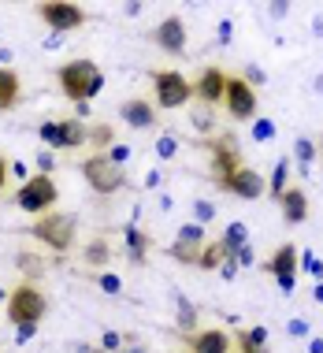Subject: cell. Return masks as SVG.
Listing matches in <instances>:
<instances>
[{
    "instance_id": "cell-1",
    "label": "cell",
    "mask_w": 323,
    "mask_h": 353,
    "mask_svg": "<svg viewBox=\"0 0 323 353\" xmlns=\"http://www.w3.org/2000/svg\"><path fill=\"white\" fill-rule=\"evenodd\" d=\"M56 82H60L63 97L82 108L85 101L97 97V93L104 90V71L93 60H71V63H63V68L56 71Z\"/></svg>"
},
{
    "instance_id": "cell-2",
    "label": "cell",
    "mask_w": 323,
    "mask_h": 353,
    "mask_svg": "<svg viewBox=\"0 0 323 353\" xmlns=\"http://www.w3.org/2000/svg\"><path fill=\"white\" fill-rule=\"evenodd\" d=\"M8 320L15 323V327H37V323L45 320V309H49V301H45V294L37 290L34 283H23L15 286L12 294H8Z\"/></svg>"
},
{
    "instance_id": "cell-3",
    "label": "cell",
    "mask_w": 323,
    "mask_h": 353,
    "mask_svg": "<svg viewBox=\"0 0 323 353\" xmlns=\"http://www.w3.org/2000/svg\"><path fill=\"white\" fill-rule=\"evenodd\" d=\"M30 234L37 242H45L49 250L56 253H67L74 245V216H63V212H45L30 223Z\"/></svg>"
},
{
    "instance_id": "cell-4",
    "label": "cell",
    "mask_w": 323,
    "mask_h": 353,
    "mask_svg": "<svg viewBox=\"0 0 323 353\" xmlns=\"http://www.w3.org/2000/svg\"><path fill=\"white\" fill-rule=\"evenodd\" d=\"M60 201V190H56V183L49 175H34V179H26L23 186H19V194H15V205L23 208V212H30V216H45V212H52V205Z\"/></svg>"
},
{
    "instance_id": "cell-5",
    "label": "cell",
    "mask_w": 323,
    "mask_h": 353,
    "mask_svg": "<svg viewBox=\"0 0 323 353\" xmlns=\"http://www.w3.org/2000/svg\"><path fill=\"white\" fill-rule=\"evenodd\" d=\"M82 175H85V183H90V190H97V194H116V190L127 186V171L119 164H112L108 152H97V157L85 160Z\"/></svg>"
},
{
    "instance_id": "cell-6",
    "label": "cell",
    "mask_w": 323,
    "mask_h": 353,
    "mask_svg": "<svg viewBox=\"0 0 323 353\" xmlns=\"http://www.w3.org/2000/svg\"><path fill=\"white\" fill-rule=\"evenodd\" d=\"M41 141L49 149H79L82 141H90V127L82 119H49L41 123Z\"/></svg>"
},
{
    "instance_id": "cell-7",
    "label": "cell",
    "mask_w": 323,
    "mask_h": 353,
    "mask_svg": "<svg viewBox=\"0 0 323 353\" xmlns=\"http://www.w3.org/2000/svg\"><path fill=\"white\" fill-rule=\"evenodd\" d=\"M153 90H156V104L160 108H183L194 97V82L183 71H156L153 74Z\"/></svg>"
},
{
    "instance_id": "cell-8",
    "label": "cell",
    "mask_w": 323,
    "mask_h": 353,
    "mask_svg": "<svg viewBox=\"0 0 323 353\" xmlns=\"http://www.w3.org/2000/svg\"><path fill=\"white\" fill-rule=\"evenodd\" d=\"M37 15H41V23L56 34L79 30L85 23V12L79 4H71V0H45V4H37Z\"/></svg>"
},
{
    "instance_id": "cell-9",
    "label": "cell",
    "mask_w": 323,
    "mask_h": 353,
    "mask_svg": "<svg viewBox=\"0 0 323 353\" xmlns=\"http://www.w3.org/2000/svg\"><path fill=\"white\" fill-rule=\"evenodd\" d=\"M223 104L234 119H256V90L242 79V74H227Z\"/></svg>"
},
{
    "instance_id": "cell-10",
    "label": "cell",
    "mask_w": 323,
    "mask_h": 353,
    "mask_svg": "<svg viewBox=\"0 0 323 353\" xmlns=\"http://www.w3.org/2000/svg\"><path fill=\"white\" fill-rule=\"evenodd\" d=\"M220 183V190H227V194H234L238 201H256V197H264L268 194V183H264V175L260 171H253V168H238V171H231L227 179H216Z\"/></svg>"
},
{
    "instance_id": "cell-11",
    "label": "cell",
    "mask_w": 323,
    "mask_h": 353,
    "mask_svg": "<svg viewBox=\"0 0 323 353\" xmlns=\"http://www.w3.org/2000/svg\"><path fill=\"white\" fill-rule=\"evenodd\" d=\"M264 272L279 279L282 294H290L293 286H298V245H293V242H282L279 250H275L271 261L264 264Z\"/></svg>"
},
{
    "instance_id": "cell-12",
    "label": "cell",
    "mask_w": 323,
    "mask_h": 353,
    "mask_svg": "<svg viewBox=\"0 0 323 353\" xmlns=\"http://www.w3.org/2000/svg\"><path fill=\"white\" fill-rule=\"evenodd\" d=\"M205 250V227L201 223H186L178 238L171 242V256H175L178 264H197V256Z\"/></svg>"
},
{
    "instance_id": "cell-13",
    "label": "cell",
    "mask_w": 323,
    "mask_h": 353,
    "mask_svg": "<svg viewBox=\"0 0 323 353\" xmlns=\"http://www.w3.org/2000/svg\"><path fill=\"white\" fill-rule=\"evenodd\" d=\"M208 149H212V171H216V179H227L231 171H238V168H242L238 141H234L231 134H223V138L208 141Z\"/></svg>"
},
{
    "instance_id": "cell-14",
    "label": "cell",
    "mask_w": 323,
    "mask_h": 353,
    "mask_svg": "<svg viewBox=\"0 0 323 353\" xmlns=\"http://www.w3.org/2000/svg\"><path fill=\"white\" fill-rule=\"evenodd\" d=\"M223 90H227V74L220 68H205L201 74H197V82H194V97L201 104H208V108L223 101Z\"/></svg>"
},
{
    "instance_id": "cell-15",
    "label": "cell",
    "mask_w": 323,
    "mask_h": 353,
    "mask_svg": "<svg viewBox=\"0 0 323 353\" xmlns=\"http://www.w3.org/2000/svg\"><path fill=\"white\" fill-rule=\"evenodd\" d=\"M275 205H279V212H282V219H286L290 227H298V223H305V219H309V194L301 186H286Z\"/></svg>"
},
{
    "instance_id": "cell-16",
    "label": "cell",
    "mask_w": 323,
    "mask_h": 353,
    "mask_svg": "<svg viewBox=\"0 0 323 353\" xmlns=\"http://www.w3.org/2000/svg\"><path fill=\"white\" fill-rule=\"evenodd\" d=\"M153 41H156L164 52H175V56H178V52L186 49V23H183L178 15H167L164 23L153 30Z\"/></svg>"
},
{
    "instance_id": "cell-17",
    "label": "cell",
    "mask_w": 323,
    "mask_h": 353,
    "mask_svg": "<svg viewBox=\"0 0 323 353\" xmlns=\"http://www.w3.org/2000/svg\"><path fill=\"white\" fill-rule=\"evenodd\" d=\"M186 350H194V353H231V335H227L223 327L194 331V335H186Z\"/></svg>"
},
{
    "instance_id": "cell-18",
    "label": "cell",
    "mask_w": 323,
    "mask_h": 353,
    "mask_svg": "<svg viewBox=\"0 0 323 353\" xmlns=\"http://www.w3.org/2000/svg\"><path fill=\"white\" fill-rule=\"evenodd\" d=\"M119 116L127 127H134V130H149V127H156V112H153V104L149 101H127L119 108Z\"/></svg>"
},
{
    "instance_id": "cell-19",
    "label": "cell",
    "mask_w": 323,
    "mask_h": 353,
    "mask_svg": "<svg viewBox=\"0 0 323 353\" xmlns=\"http://www.w3.org/2000/svg\"><path fill=\"white\" fill-rule=\"evenodd\" d=\"M223 261H231V253L223 250V242H205L201 256H197V268H205V272H220V268H223Z\"/></svg>"
},
{
    "instance_id": "cell-20",
    "label": "cell",
    "mask_w": 323,
    "mask_h": 353,
    "mask_svg": "<svg viewBox=\"0 0 323 353\" xmlns=\"http://www.w3.org/2000/svg\"><path fill=\"white\" fill-rule=\"evenodd\" d=\"M19 101V74L12 68H0V112Z\"/></svg>"
},
{
    "instance_id": "cell-21",
    "label": "cell",
    "mask_w": 323,
    "mask_h": 353,
    "mask_svg": "<svg viewBox=\"0 0 323 353\" xmlns=\"http://www.w3.org/2000/svg\"><path fill=\"white\" fill-rule=\"evenodd\" d=\"M286 183H290V157H279V164L271 168V179H268V194L275 197V201L282 197Z\"/></svg>"
},
{
    "instance_id": "cell-22",
    "label": "cell",
    "mask_w": 323,
    "mask_h": 353,
    "mask_svg": "<svg viewBox=\"0 0 323 353\" xmlns=\"http://www.w3.org/2000/svg\"><path fill=\"white\" fill-rule=\"evenodd\" d=\"M127 250H130V261H134V264H145V256H149V234L138 231V227H127Z\"/></svg>"
},
{
    "instance_id": "cell-23",
    "label": "cell",
    "mask_w": 323,
    "mask_h": 353,
    "mask_svg": "<svg viewBox=\"0 0 323 353\" xmlns=\"http://www.w3.org/2000/svg\"><path fill=\"white\" fill-rule=\"evenodd\" d=\"M220 242H223V250L234 256V253L242 250V245H249V227H245V223H231V227L223 231Z\"/></svg>"
},
{
    "instance_id": "cell-24",
    "label": "cell",
    "mask_w": 323,
    "mask_h": 353,
    "mask_svg": "<svg viewBox=\"0 0 323 353\" xmlns=\"http://www.w3.org/2000/svg\"><path fill=\"white\" fill-rule=\"evenodd\" d=\"M85 261L97 264V268H101V264H108V261H112V245H108V238H93V242L85 245Z\"/></svg>"
},
{
    "instance_id": "cell-25",
    "label": "cell",
    "mask_w": 323,
    "mask_h": 353,
    "mask_svg": "<svg viewBox=\"0 0 323 353\" xmlns=\"http://www.w3.org/2000/svg\"><path fill=\"white\" fill-rule=\"evenodd\" d=\"M293 157H298L301 168H309L312 160H316V141H312V138H298V141H293Z\"/></svg>"
},
{
    "instance_id": "cell-26",
    "label": "cell",
    "mask_w": 323,
    "mask_h": 353,
    "mask_svg": "<svg viewBox=\"0 0 323 353\" xmlns=\"http://www.w3.org/2000/svg\"><path fill=\"white\" fill-rule=\"evenodd\" d=\"M275 123L268 119V116H260V119H253V141H271L275 138Z\"/></svg>"
},
{
    "instance_id": "cell-27",
    "label": "cell",
    "mask_w": 323,
    "mask_h": 353,
    "mask_svg": "<svg viewBox=\"0 0 323 353\" xmlns=\"http://www.w3.org/2000/svg\"><path fill=\"white\" fill-rule=\"evenodd\" d=\"M90 141L93 145H112V141H116V130H112L108 123H97V127H90Z\"/></svg>"
},
{
    "instance_id": "cell-28",
    "label": "cell",
    "mask_w": 323,
    "mask_h": 353,
    "mask_svg": "<svg viewBox=\"0 0 323 353\" xmlns=\"http://www.w3.org/2000/svg\"><path fill=\"white\" fill-rule=\"evenodd\" d=\"M234 346H238V353H268V346H256L249 339V331H234Z\"/></svg>"
},
{
    "instance_id": "cell-29",
    "label": "cell",
    "mask_w": 323,
    "mask_h": 353,
    "mask_svg": "<svg viewBox=\"0 0 323 353\" xmlns=\"http://www.w3.org/2000/svg\"><path fill=\"white\" fill-rule=\"evenodd\" d=\"M194 216H197L194 223H201V227H205V223H212V219H216V205H208V201H194Z\"/></svg>"
},
{
    "instance_id": "cell-30",
    "label": "cell",
    "mask_w": 323,
    "mask_h": 353,
    "mask_svg": "<svg viewBox=\"0 0 323 353\" xmlns=\"http://www.w3.org/2000/svg\"><path fill=\"white\" fill-rule=\"evenodd\" d=\"M301 264H305V272H312L316 279H323V261H316L312 250H301Z\"/></svg>"
},
{
    "instance_id": "cell-31",
    "label": "cell",
    "mask_w": 323,
    "mask_h": 353,
    "mask_svg": "<svg viewBox=\"0 0 323 353\" xmlns=\"http://www.w3.org/2000/svg\"><path fill=\"white\" fill-rule=\"evenodd\" d=\"M156 152H160V157H164V160H171V157H175V152H178V141L171 138V134H164V138L156 141Z\"/></svg>"
},
{
    "instance_id": "cell-32",
    "label": "cell",
    "mask_w": 323,
    "mask_h": 353,
    "mask_svg": "<svg viewBox=\"0 0 323 353\" xmlns=\"http://www.w3.org/2000/svg\"><path fill=\"white\" fill-rule=\"evenodd\" d=\"M286 331H290L293 339H305V335H309L312 327H309V320H305V316H293V320L286 323Z\"/></svg>"
},
{
    "instance_id": "cell-33",
    "label": "cell",
    "mask_w": 323,
    "mask_h": 353,
    "mask_svg": "<svg viewBox=\"0 0 323 353\" xmlns=\"http://www.w3.org/2000/svg\"><path fill=\"white\" fill-rule=\"evenodd\" d=\"M242 79L249 82V85H264V82H268V74H264L260 68H256V63H249V68H245V74H242Z\"/></svg>"
},
{
    "instance_id": "cell-34",
    "label": "cell",
    "mask_w": 323,
    "mask_h": 353,
    "mask_svg": "<svg viewBox=\"0 0 323 353\" xmlns=\"http://www.w3.org/2000/svg\"><path fill=\"white\" fill-rule=\"evenodd\" d=\"M104 350H108V353H119L123 350V335H116V331H104Z\"/></svg>"
},
{
    "instance_id": "cell-35",
    "label": "cell",
    "mask_w": 323,
    "mask_h": 353,
    "mask_svg": "<svg viewBox=\"0 0 323 353\" xmlns=\"http://www.w3.org/2000/svg\"><path fill=\"white\" fill-rule=\"evenodd\" d=\"M178 312H183V316H178V323H183V327H194V309H189L183 298H178Z\"/></svg>"
},
{
    "instance_id": "cell-36",
    "label": "cell",
    "mask_w": 323,
    "mask_h": 353,
    "mask_svg": "<svg viewBox=\"0 0 323 353\" xmlns=\"http://www.w3.org/2000/svg\"><path fill=\"white\" fill-rule=\"evenodd\" d=\"M234 261H238V268H249L253 264V245H242V250L234 253Z\"/></svg>"
},
{
    "instance_id": "cell-37",
    "label": "cell",
    "mask_w": 323,
    "mask_h": 353,
    "mask_svg": "<svg viewBox=\"0 0 323 353\" xmlns=\"http://www.w3.org/2000/svg\"><path fill=\"white\" fill-rule=\"evenodd\" d=\"M249 339L256 346H268V327H249Z\"/></svg>"
},
{
    "instance_id": "cell-38",
    "label": "cell",
    "mask_w": 323,
    "mask_h": 353,
    "mask_svg": "<svg viewBox=\"0 0 323 353\" xmlns=\"http://www.w3.org/2000/svg\"><path fill=\"white\" fill-rule=\"evenodd\" d=\"M101 286L108 294H119V279H116V275H101Z\"/></svg>"
},
{
    "instance_id": "cell-39",
    "label": "cell",
    "mask_w": 323,
    "mask_h": 353,
    "mask_svg": "<svg viewBox=\"0 0 323 353\" xmlns=\"http://www.w3.org/2000/svg\"><path fill=\"white\" fill-rule=\"evenodd\" d=\"M227 41H231V19H223V23H220V45H227Z\"/></svg>"
},
{
    "instance_id": "cell-40",
    "label": "cell",
    "mask_w": 323,
    "mask_h": 353,
    "mask_svg": "<svg viewBox=\"0 0 323 353\" xmlns=\"http://www.w3.org/2000/svg\"><path fill=\"white\" fill-rule=\"evenodd\" d=\"M194 123L205 130V127H212V116H201V112H197V116H194Z\"/></svg>"
},
{
    "instance_id": "cell-41",
    "label": "cell",
    "mask_w": 323,
    "mask_h": 353,
    "mask_svg": "<svg viewBox=\"0 0 323 353\" xmlns=\"http://www.w3.org/2000/svg\"><path fill=\"white\" fill-rule=\"evenodd\" d=\"M37 164H41L45 171H52V157H49V152H41V157H37Z\"/></svg>"
},
{
    "instance_id": "cell-42",
    "label": "cell",
    "mask_w": 323,
    "mask_h": 353,
    "mask_svg": "<svg viewBox=\"0 0 323 353\" xmlns=\"http://www.w3.org/2000/svg\"><path fill=\"white\" fill-rule=\"evenodd\" d=\"M309 353H323V339H309Z\"/></svg>"
},
{
    "instance_id": "cell-43",
    "label": "cell",
    "mask_w": 323,
    "mask_h": 353,
    "mask_svg": "<svg viewBox=\"0 0 323 353\" xmlns=\"http://www.w3.org/2000/svg\"><path fill=\"white\" fill-rule=\"evenodd\" d=\"M4 179H8V160L0 157V190H4Z\"/></svg>"
},
{
    "instance_id": "cell-44",
    "label": "cell",
    "mask_w": 323,
    "mask_h": 353,
    "mask_svg": "<svg viewBox=\"0 0 323 353\" xmlns=\"http://www.w3.org/2000/svg\"><path fill=\"white\" fill-rule=\"evenodd\" d=\"M312 298H316V301L323 305V283H316V286H312Z\"/></svg>"
},
{
    "instance_id": "cell-45",
    "label": "cell",
    "mask_w": 323,
    "mask_h": 353,
    "mask_svg": "<svg viewBox=\"0 0 323 353\" xmlns=\"http://www.w3.org/2000/svg\"><path fill=\"white\" fill-rule=\"evenodd\" d=\"M79 353H104V350H93V346H79Z\"/></svg>"
},
{
    "instance_id": "cell-46",
    "label": "cell",
    "mask_w": 323,
    "mask_h": 353,
    "mask_svg": "<svg viewBox=\"0 0 323 353\" xmlns=\"http://www.w3.org/2000/svg\"><path fill=\"white\" fill-rule=\"evenodd\" d=\"M119 353H145V350H138V346H134V350H119Z\"/></svg>"
},
{
    "instance_id": "cell-47",
    "label": "cell",
    "mask_w": 323,
    "mask_h": 353,
    "mask_svg": "<svg viewBox=\"0 0 323 353\" xmlns=\"http://www.w3.org/2000/svg\"><path fill=\"white\" fill-rule=\"evenodd\" d=\"M316 152H320V157H323V134H320V145H316Z\"/></svg>"
},
{
    "instance_id": "cell-48",
    "label": "cell",
    "mask_w": 323,
    "mask_h": 353,
    "mask_svg": "<svg viewBox=\"0 0 323 353\" xmlns=\"http://www.w3.org/2000/svg\"><path fill=\"white\" fill-rule=\"evenodd\" d=\"M0 298H4V290H0Z\"/></svg>"
}]
</instances>
